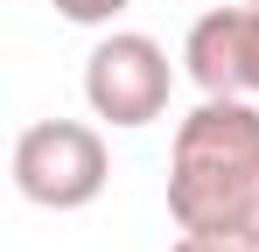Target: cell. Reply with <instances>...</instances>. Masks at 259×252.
<instances>
[{"instance_id": "cell-6", "label": "cell", "mask_w": 259, "mask_h": 252, "mask_svg": "<svg viewBox=\"0 0 259 252\" xmlns=\"http://www.w3.org/2000/svg\"><path fill=\"white\" fill-rule=\"evenodd\" d=\"M168 252H259V245H238V238H196V231H182Z\"/></svg>"}, {"instance_id": "cell-3", "label": "cell", "mask_w": 259, "mask_h": 252, "mask_svg": "<svg viewBox=\"0 0 259 252\" xmlns=\"http://www.w3.org/2000/svg\"><path fill=\"white\" fill-rule=\"evenodd\" d=\"M168 91H175L168 49L154 35H140V28H119V35H105L84 56V105L105 126H126V133L154 126L168 112Z\"/></svg>"}, {"instance_id": "cell-1", "label": "cell", "mask_w": 259, "mask_h": 252, "mask_svg": "<svg viewBox=\"0 0 259 252\" xmlns=\"http://www.w3.org/2000/svg\"><path fill=\"white\" fill-rule=\"evenodd\" d=\"M168 217L196 238L259 245V105L203 98L175 126L168 154Z\"/></svg>"}, {"instance_id": "cell-2", "label": "cell", "mask_w": 259, "mask_h": 252, "mask_svg": "<svg viewBox=\"0 0 259 252\" xmlns=\"http://www.w3.org/2000/svg\"><path fill=\"white\" fill-rule=\"evenodd\" d=\"M112 154L84 119H35L14 140V189L35 210H84L105 196Z\"/></svg>"}, {"instance_id": "cell-7", "label": "cell", "mask_w": 259, "mask_h": 252, "mask_svg": "<svg viewBox=\"0 0 259 252\" xmlns=\"http://www.w3.org/2000/svg\"><path fill=\"white\" fill-rule=\"evenodd\" d=\"M252 7H259V0H252Z\"/></svg>"}, {"instance_id": "cell-4", "label": "cell", "mask_w": 259, "mask_h": 252, "mask_svg": "<svg viewBox=\"0 0 259 252\" xmlns=\"http://www.w3.org/2000/svg\"><path fill=\"white\" fill-rule=\"evenodd\" d=\"M182 70L203 98H259V7H210L182 42Z\"/></svg>"}, {"instance_id": "cell-5", "label": "cell", "mask_w": 259, "mask_h": 252, "mask_svg": "<svg viewBox=\"0 0 259 252\" xmlns=\"http://www.w3.org/2000/svg\"><path fill=\"white\" fill-rule=\"evenodd\" d=\"M49 7H56L63 21H77V28H105L112 14H126L133 0H49Z\"/></svg>"}]
</instances>
